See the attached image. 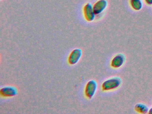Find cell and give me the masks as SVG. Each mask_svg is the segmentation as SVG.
I'll list each match as a JSON object with an SVG mask.
<instances>
[{"label": "cell", "instance_id": "obj_10", "mask_svg": "<svg viewBox=\"0 0 152 114\" xmlns=\"http://www.w3.org/2000/svg\"><path fill=\"white\" fill-rule=\"evenodd\" d=\"M145 1L146 3L148 5H152V0H145Z\"/></svg>", "mask_w": 152, "mask_h": 114}, {"label": "cell", "instance_id": "obj_2", "mask_svg": "<svg viewBox=\"0 0 152 114\" xmlns=\"http://www.w3.org/2000/svg\"><path fill=\"white\" fill-rule=\"evenodd\" d=\"M97 88V84L95 80L89 81L86 85L85 89V94L88 99H91L95 95Z\"/></svg>", "mask_w": 152, "mask_h": 114}, {"label": "cell", "instance_id": "obj_9", "mask_svg": "<svg viewBox=\"0 0 152 114\" xmlns=\"http://www.w3.org/2000/svg\"><path fill=\"white\" fill-rule=\"evenodd\" d=\"M131 6L133 10L139 11L141 10L143 6L141 0H130Z\"/></svg>", "mask_w": 152, "mask_h": 114}, {"label": "cell", "instance_id": "obj_5", "mask_svg": "<svg viewBox=\"0 0 152 114\" xmlns=\"http://www.w3.org/2000/svg\"><path fill=\"white\" fill-rule=\"evenodd\" d=\"M82 55V50L80 49L73 50L68 58V62L71 65L76 64Z\"/></svg>", "mask_w": 152, "mask_h": 114}, {"label": "cell", "instance_id": "obj_7", "mask_svg": "<svg viewBox=\"0 0 152 114\" xmlns=\"http://www.w3.org/2000/svg\"><path fill=\"white\" fill-rule=\"evenodd\" d=\"M0 93L4 97H13L16 95L17 91L15 87L13 86H5L1 89Z\"/></svg>", "mask_w": 152, "mask_h": 114}, {"label": "cell", "instance_id": "obj_11", "mask_svg": "<svg viewBox=\"0 0 152 114\" xmlns=\"http://www.w3.org/2000/svg\"><path fill=\"white\" fill-rule=\"evenodd\" d=\"M148 114H152V107L150 108V109L149 110V111L148 112Z\"/></svg>", "mask_w": 152, "mask_h": 114}, {"label": "cell", "instance_id": "obj_8", "mask_svg": "<svg viewBox=\"0 0 152 114\" xmlns=\"http://www.w3.org/2000/svg\"><path fill=\"white\" fill-rule=\"evenodd\" d=\"M134 109L137 112L140 114H146L148 113L149 111L148 107L145 104L141 103L136 104L134 107Z\"/></svg>", "mask_w": 152, "mask_h": 114}, {"label": "cell", "instance_id": "obj_3", "mask_svg": "<svg viewBox=\"0 0 152 114\" xmlns=\"http://www.w3.org/2000/svg\"><path fill=\"white\" fill-rule=\"evenodd\" d=\"M126 60L125 55L123 53H118L112 59L111 66L113 68L117 69L121 67L124 64Z\"/></svg>", "mask_w": 152, "mask_h": 114}, {"label": "cell", "instance_id": "obj_4", "mask_svg": "<svg viewBox=\"0 0 152 114\" xmlns=\"http://www.w3.org/2000/svg\"><path fill=\"white\" fill-rule=\"evenodd\" d=\"M83 13L85 19L87 21L91 22L94 20L95 18V12L93 6L89 3H88L83 7Z\"/></svg>", "mask_w": 152, "mask_h": 114}, {"label": "cell", "instance_id": "obj_6", "mask_svg": "<svg viewBox=\"0 0 152 114\" xmlns=\"http://www.w3.org/2000/svg\"><path fill=\"white\" fill-rule=\"evenodd\" d=\"M107 2L106 0H99L93 5L94 12L96 15H98L103 12L107 7Z\"/></svg>", "mask_w": 152, "mask_h": 114}, {"label": "cell", "instance_id": "obj_1", "mask_svg": "<svg viewBox=\"0 0 152 114\" xmlns=\"http://www.w3.org/2000/svg\"><path fill=\"white\" fill-rule=\"evenodd\" d=\"M121 83L122 80L120 77H111L103 82L102 84V90L107 91L115 90L120 87Z\"/></svg>", "mask_w": 152, "mask_h": 114}]
</instances>
